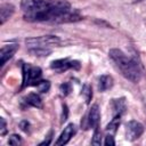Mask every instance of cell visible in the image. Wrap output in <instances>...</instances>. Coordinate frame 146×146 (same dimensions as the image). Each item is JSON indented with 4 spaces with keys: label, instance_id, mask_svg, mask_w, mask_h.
<instances>
[{
    "label": "cell",
    "instance_id": "obj_15",
    "mask_svg": "<svg viewBox=\"0 0 146 146\" xmlns=\"http://www.w3.org/2000/svg\"><path fill=\"white\" fill-rule=\"evenodd\" d=\"M91 144L92 145H100L102 144V131L99 129V125L94 129V136L91 139Z\"/></svg>",
    "mask_w": 146,
    "mask_h": 146
},
{
    "label": "cell",
    "instance_id": "obj_23",
    "mask_svg": "<svg viewBox=\"0 0 146 146\" xmlns=\"http://www.w3.org/2000/svg\"><path fill=\"white\" fill-rule=\"evenodd\" d=\"M63 116H62V122H65L67 120V113H68V110H67V106L64 104L63 105Z\"/></svg>",
    "mask_w": 146,
    "mask_h": 146
},
{
    "label": "cell",
    "instance_id": "obj_11",
    "mask_svg": "<svg viewBox=\"0 0 146 146\" xmlns=\"http://www.w3.org/2000/svg\"><path fill=\"white\" fill-rule=\"evenodd\" d=\"M114 84V80L108 74H103L98 78V89L99 91H106L111 89Z\"/></svg>",
    "mask_w": 146,
    "mask_h": 146
},
{
    "label": "cell",
    "instance_id": "obj_20",
    "mask_svg": "<svg viewBox=\"0 0 146 146\" xmlns=\"http://www.w3.org/2000/svg\"><path fill=\"white\" fill-rule=\"evenodd\" d=\"M104 144L106 145V146H114L115 145V140H114V137H113V135H107L106 137H105V141H104Z\"/></svg>",
    "mask_w": 146,
    "mask_h": 146
},
{
    "label": "cell",
    "instance_id": "obj_9",
    "mask_svg": "<svg viewBox=\"0 0 146 146\" xmlns=\"http://www.w3.org/2000/svg\"><path fill=\"white\" fill-rule=\"evenodd\" d=\"M111 106H112V111H113V115H123L127 111V103H125V98L121 97V98H116V99H112L111 102Z\"/></svg>",
    "mask_w": 146,
    "mask_h": 146
},
{
    "label": "cell",
    "instance_id": "obj_17",
    "mask_svg": "<svg viewBox=\"0 0 146 146\" xmlns=\"http://www.w3.org/2000/svg\"><path fill=\"white\" fill-rule=\"evenodd\" d=\"M8 144L9 145H13V146H18L22 144V138L19 135H16V133H13L11 136H9L8 138Z\"/></svg>",
    "mask_w": 146,
    "mask_h": 146
},
{
    "label": "cell",
    "instance_id": "obj_19",
    "mask_svg": "<svg viewBox=\"0 0 146 146\" xmlns=\"http://www.w3.org/2000/svg\"><path fill=\"white\" fill-rule=\"evenodd\" d=\"M0 123H1V125H0V135L5 136L7 133V123H6L3 117H0Z\"/></svg>",
    "mask_w": 146,
    "mask_h": 146
},
{
    "label": "cell",
    "instance_id": "obj_3",
    "mask_svg": "<svg viewBox=\"0 0 146 146\" xmlns=\"http://www.w3.org/2000/svg\"><path fill=\"white\" fill-rule=\"evenodd\" d=\"M22 72H23L22 89L30 86H36L42 80V71L39 66H34L25 63L22 66Z\"/></svg>",
    "mask_w": 146,
    "mask_h": 146
},
{
    "label": "cell",
    "instance_id": "obj_18",
    "mask_svg": "<svg viewBox=\"0 0 146 146\" xmlns=\"http://www.w3.org/2000/svg\"><path fill=\"white\" fill-rule=\"evenodd\" d=\"M59 90H60V92H62V95H63V96H67V95L71 92V90H72V87H71V84H70V83L65 82V83L60 84V87H59Z\"/></svg>",
    "mask_w": 146,
    "mask_h": 146
},
{
    "label": "cell",
    "instance_id": "obj_4",
    "mask_svg": "<svg viewBox=\"0 0 146 146\" xmlns=\"http://www.w3.org/2000/svg\"><path fill=\"white\" fill-rule=\"evenodd\" d=\"M100 122V112H99V107L97 104H94L91 106V108L89 110L88 114L84 116V119L81 121V127L87 130L89 128L95 129L96 127L99 125Z\"/></svg>",
    "mask_w": 146,
    "mask_h": 146
},
{
    "label": "cell",
    "instance_id": "obj_21",
    "mask_svg": "<svg viewBox=\"0 0 146 146\" xmlns=\"http://www.w3.org/2000/svg\"><path fill=\"white\" fill-rule=\"evenodd\" d=\"M51 139H52V131H49V135L47 136V139H44L43 141H41L39 145L42 146V145H49L51 143Z\"/></svg>",
    "mask_w": 146,
    "mask_h": 146
},
{
    "label": "cell",
    "instance_id": "obj_8",
    "mask_svg": "<svg viewBox=\"0 0 146 146\" xmlns=\"http://www.w3.org/2000/svg\"><path fill=\"white\" fill-rule=\"evenodd\" d=\"M18 50V44L17 43H9L5 44L0 49V65L3 66L7 60H9Z\"/></svg>",
    "mask_w": 146,
    "mask_h": 146
},
{
    "label": "cell",
    "instance_id": "obj_2",
    "mask_svg": "<svg viewBox=\"0 0 146 146\" xmlns=\"http://www.w3.org/2000/svg\"><path fill=\"white\" fill-rule=\"evenodd\" d=\"M25 43L29 51L34 56L47 57L51 54L54 47H58L62 43V40L57 35H41L29 38Z\"/></svg>",
    "mask_w": 146,
    "mask_h": 146
},
{
    "label": "cell",
    "instance_id": "obj_5",
    "mask_svg": "<svg viewBox=\"0 0 146 146\" xmlns=\"http://www.w3.org/2000/svg\"><path fill=\"white\" fill-rule=\"evenodd\" d=\"M144 132V125L136 121L131 120L125 124V138L129 141H135L137 140Z\"/></svg>",
    "mask_w": 146,
    "mask_h": 146
},
{
    "label": "cell",
    "instance_id": "obj_10",
    "mask_svg": "<svg viewBox=\"0 0 146 146\" xmlns=\"http://www.w3.org/2000/svg\"><path fill=\"white\" fill-rule=\"evenodd\" d=\"M15 13V6L11 3H1L0 6V22L5 24Z\"/></svg>",
    "mask_w": 146,
    "mask_h": 146
},
{
    "label": "cell",
    "instance_id": "obj_12",
    "mask_svg": "<svg viewBox=\"0 0 146 146\" xmlns=\"http://www.w3.org/2000/svg\"><path fill=\"white\" fill-rule=\"evenodd\" d=\"M24 103L27 106H32V107H36V108H40L42 106V100H41L40 96L38 94H34V92L29 94L24 98Z\"/></svg>",
    "mask_w": 146,
    "mask_h": 146
},
{
    "label": "cell",
    "instance_id": "obj_7",
    "mask_svg": "<svg viewBox=\"0 0 146 146\" xmlns=\"http://www.w3.org/2000/svg\"><path fill=\"white\" fill-rule=\"evenodd\" d=\"M76 130L78 129H76V125L74 123H68L64 128V130L62 131V133L59 135L58 139L55 141V145H57V146L66 145L72 139V137H74V135L76 133Z\"/></svg>",
    "mask_w": 146,
    "mask_h": 146
},
{
    "label": "cell",
    "instance_id": "obj_13",
    "mask_svg": "<svg viewBox=\"0 0 146 146\" xmlns=\"http://www.w3.org/2000/svg\"><path fill=\"white\" fill-rule=\"evenodd\" d=\"M120 123H121V115H113V119L106 125V131L110 132L111 135H114L117 131Z\"/></svg>",
    "mask_w": 146,
    "mask_h": 146
},
{
    "label": "cell",
    "instance_id": "obj_16",
    "mask_svg": "<svg viewBox=\"0 0 146 146\" xmlns=\"http://www.w3.org/2000/svg\"><path fill=\"white\" fill-rule=\"evenodd\" d=\"M36 87H38L39 91H41V92H48L49 89H50V82L48 80H41L36 84Z\"/></svg>",
    "mask_w": 146,
    "mask_h": 146
},
{
    "label": "cell",
    "instance_id": "obj_1",
    "mask_svg": "<svg viewBox=\"0 0 146 146\" xmlns=\"http://www.w3.org/2000/svg\"><path fill=\"white\" fill-rule=\"evenodd\" d=\"M108 56L125 79L133 83L140 81L143 75V66L139 62H137L135 57H129L122 50L116 48L111 49L108 51Z\"/></svg>",
    "mask_w": 146,
    "mask_h": 146
},
{
    "label": "cell",
    "instance_id": "obj_6",
    "mask_svg": "<svg viewBox=\"0 0 146 146\" xmlns=\"http://www.w3.org/2000/svg\"><path fill=\"white\" fill-rule=\"evenodd\" d=\"M50 67L59 73L68 70V68H73V70H80L81 64L79 60H73L70 58H60V59H56L54 62H51Z\"/></svg>",
    "mask_w": 146,
    "mask_h": 146
},
{
    "label": "cell",
    "instance_id": "obj_14",
    "mask_svg": "<svg viewBox=\"0 0 146 146\" xmlns=\"http://www.w3.org/2000/svg\"><path fill=\"white\" fill-rule=\"evenodd\" d=\"M81 96L83 97L86 104H89L91 98H92V89L90 87V84L86 83L83 87H82V90H81Z\"/></svg>",
    "mask_w": 146,
    "mask_h": 146
},
{
    "label": "cell",
    "instance_id": "obj_22",
    "mask_svg": "<svg viewBox=\"0 0 146 146\" xmlns=\"http://www.w3.org/2000/svg\"><path fill=\"white\" fill-rule=\"evenodd\" d=\"M19 127H21V129H22L23 131L27 132V131H29V128H30V123H29L27 121H22V122L19 123Z\"/></svg>",
    "mask_w": 146,
    "mask_h": 146
}]
</instances>
